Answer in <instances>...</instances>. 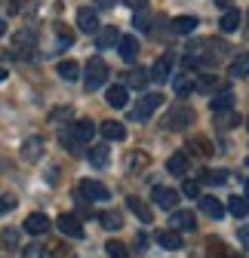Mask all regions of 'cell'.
Returning a JSON list of instances; mask_svg holds the SVG:
<instances>
[{"label":"cell","mask_w":249,"mask_h":258,"mask_svg":"<svg viewBox=\"0 0 249 258\" xmlns=\"http://www.w3.org/2000/svg\"><path fill=\"white\" fill-rule=\"evenodd\" d=\"M25 231H28V234H46V231H49V218H46L43 212H31V215L25 218Z\"/></svg>","instance_id":"obj_14"},{"label":"cell","mask_w":249,"mask_h":258,"mask_svg":"<svg viewBox=\"0 0 249 258\" xmlns=\"http://www.w3.org/2000/svg\"><path fill=\"white\" fill-rule=\"evenodd\" d=\"M25 4H28V0H7V10H10L13 16H16V13H25V10H28Z\"/></svg>","instance_id":"obj_44"},{"label":"cell","mask_w":249,"mask_h":258,"mask_svg":"<svg viewBox=\"0 0 249 258\" xmlns=\"http://www.w3.org/2000/svg\"><path fill=\"white\" fill-rule=\"evenodd\" d=\"M58 142H61V148H65L68 154H74V157H80V154H83V151H80V142H74V139H71V133H61V136H58Z\"/></svg>","instance_id":"obj_37"},{"label":"cell","mask_w":249,"mask_h":258,"mask_svg":"<svg viewBox=\"0 0 249 258\" xmlns=\"http://www.w3.org/2000/svg\"><path fill=\"white\" fill-rule=\"evenodd\" d=\"M130 7H145V0H127Z\"/></svg>","instance_id":"obj_51"},{"label":"cell","mask_w":249,"mask_h":258,"mask_svg":"<svg viewBox=\"0 0 249 258\" xmlns=\"http://www.w3.org/2000/svg\"><path fill=\"white\" fill-rule=\"evenodd\" d=\"M99 221H102V228H108V231H117V228H123V215L120 212H99Z\"/></svg>","instance_id":"obj_31"},{"label":"cell","mask_w":249,"mask_h":258,"mask_svg":"<svg viewBox=\"0 0 249 258\" xmlns=\"http://www.w3.org/2000/svg\"><path fill=\"white\" fill-rule=\"evenodd\" d=\"M228 4H231V0H215V7H222V10H225Z\"/></svg>","instance_id":"obj_52"},{"label":"cell","mask_w":249,"mask_h":258,"mask_svg":"<svg viewBox=\"0 0 249 258\" xmlns=\"http://www.w3.org/2000/svg\"><path fill=\"white\" fill-rule=\"evenodd\" d=\"M96 7H99V10H111V7H114V0H96Z\"/></svg>","instance_id":"obj_50"},{"label":"cell","mask_w":249,"mask_h":258,"mask_svg":"<svg viewBox=\"0 0 249 258\" xmlns=\"http://www.w3.org/2000/svg\"><path fill=\"white\" fill-rule=\"evenodd\" d=\"M148 22H151V16H148L145 10H142V13H136V28H142V31H145V28H148Z\"/></svg>","instance_id":"obj_45"},{"label":"cell","mask_w":249,"mask_h":258,"mask_svg":"<svg viewBox=\"0 0 249 258\" xmlns=\"http://www.w3.org/2000/svg\"><path fill=\"white\" fill-rule=\"evenodd\" d=\"M7 34V25H4V19H0V37H4Z\"/></svg>","instance_id":"obj_53"},{"label":"cell","mask_w":249,"mask_h":258,"mask_svg":"<svg viewBox=\"0 0 249 258\" xmlns=\"http://www.w3.org/2000/svg\"><path fill=\"white\" fill-rule=\"evenodd\" d=\"M136 249H139V252H145V249H148V234H145V231H139V234H136Z\"/></svg>","instance_id":"obj_46"},{"label":"cell","mask_w":249,"mask_h":258,"mask_svg":"<svg viewBox=\"0 0 249 258\" xmlns=\"http://www.w3.org/2000/svg\"><path fill=\"white\" fill-rule=\"evenodd\" d=\"M172 28H175V34H191L197 28V16H178L172 19Z\"/></svg>","instance_id":"obj_29"},{"label":"cell","mask_w":249,"mask_h":258,"mask_svg":"<svg viewBox=\"0 0 249 258\" xmlns=\"http://www.w3.org/2000/svg\"><path fill=\"white\" fill-rule=\"evenodd\" d=\"M77 28L83 31V34H99V16L92 10H77Z\"/></svg>","instance_id":"obj_9"},{"label":"cell","mask_w":249,"mask_h":258,"mask_svg":"<svg viewBox=\"0 0 249 258\" xmlns=\"http://www.w3.org/2000/svg\"><path fill=\"white\" fill-rule=\"evenodd\" d=\"M200 181H203V184H212V187H215V184H225V181H228V172H225V169H203V172H200Z\"/></svg>","instance_id":"obj_30"},{"label":"cell","mask_w":249,"mask_h":258,"mask_svg":"<svg viewBox=\"0 0 249 258\" xmlns=\"http://www.w3.org/2000/svg\"><path fill=\"white\" fill-rule=\"evenodd\" d=\"M123 77H127V83H130V86H136V89H145V83L151 80L145 68H139V71H130V74H123Z\"/></svg>","instance_id":"obj_33"},{"label":"cell","mask_w":249,"mask_h":258,"mask_svg":"<svg viewBox=\"0 0 249 258\" xmlns=\"http://www.w3.org/2000/svg\"><path fill=\"white\" fill-rule=\"evenodd\" d=\"M99 129H102V136H105L108 142H123V139H127V126L117 123V120H105Z\"/></svg>","instance_id":"obj_15"},{"label":"cell","mask_w":249,"mask_h":258,"mask_svg":"<svg viewBox=\"0 0 249 258\" xmlns=\"http://www.w3.org/2000/svg\"><path fill=\"white\" fill-rule=\"evenodd\" d=\"M34 43H37L34 28H22V31H16V37H13V46H16V49H31Z\"/></svg>","instance_id":"obj_21"},{"label":"cell","mask_w":249,"mask_h":258,"mask_svg":"<svg viewBox=\"0 0 249 258\" xmlns=\"http://www.w3.org/2000/svg\"><path fill=\"white\" fill-rule=\"evenodd\" d=\"M40 154H43V139L40 136H31V139H25L22 142V160H40Z\"/></svg>","instance_id":"obj_11"},{"label":"cell","mask_w":249,"mask_h":258,"mask_svg":"<svg viewBox=\"0 0 249 258\" xmlns=\"http://www.w3.org/2000/svg\"><path fill=\"white\" fill-rule=\"evenodd\" d=\"M4 80H7V71H4V68H0V83H4Z\"/></svg>","instance_id":"obj_54"},{"label":"cell","mask_w":249,"mask_h":258,"mask_svg":"<svg viewBox=\"0 0 249 258\" xmlns=\"http://www.w3.org/2000/svg\"><path fill=\"white\" fill-rule=\"evenodd\" d=\"M127 102H130V92H127V86L114 83V86L108 89V105H111V108H127Z\"/></svg>","instance_id":"obj_19"},{"label":"cell","mask_w":249,"mask_h":258,"mask_svg":"<svg viewBox=\"0 0 249 258\" xmlns=\"http://www.w3.org/2000/svg\"><path fill=\"white\" fill-rule=\"evenodd\" d=\"M19 240H22V237H19V231H16V228H7V231H4V237H0V243H4L7 249H19Z\"/></svg>","instance_id":"obj_39"},{"label":"cell","mask_w":249,"mask_h":258,"mask_svg":"<svg viewBox=\"0 0 249 258\" xmlns=\"http://www.w3.org/2000/svg\"><path fill=\"white\" fill-rule=\"evenodd\" d=\"M215 126H222V129H231V126H240V114L237 111H215Z\"/></svg>","instance_id":"obj_27"},{"label":"cell","mask_w":249,"mask_h":258,"mask_svg":"<svg viewBox=\"0 0 249 258\" xmlns=\"http://www.w3.org/2000/svg\"><path fill=\"white\" fill-rule=\"evenodd\" d=\"M246 200H249V178H246Z\"/></svg>","instance_id":"obj_55"},{"label":"cell","mask_w":249,"mask_h":258,"mask_svg":"<svg viewBox=\"0 0 249 258\" xmlns=\"http://www.w3.org/2000/svg\"><path fill=\"white\" fill-rule=\"evenodd\" d=\"M16 206V197H4V200H0V212H10Z\"/></svg>","instance_id":"obj_48"},{"label":"cell","mask_w":249,"mask_h":258,"mask_svg":"<svg viewBox=\"0 0 249 258\" xmlns=\"http://www.w3.org/2000/svg\"><path fill=\"white\" fill-rule=\"evenodd\" d=\"M169 71H172V52H166L163 58L154 61V68L148 71V77L157 80V83H163V80H169Z\"/></svg>","instance_id":"obj_10"},{"label":"cell","mask_w":249,"mask_h":258,"mask_svg":"<svg viewBox=\"0 0 249 258\" xmlns=\"http://www.w3.org/2000/svg\"><path fill=\"white\" fill-rule=\"evenodd\" d=\"M105 249H108V255H111V258H133L130 246H127V243H120V240H111Z\"/></svg>","instance_id":"obj_32"},{"label":"cell","mask_w":249,"mask_h":258,"mask_svg":"<svg viewBox=\"0 0 249 258\" xmlns=\"http://www.w3.org/2000/svg\"><path fill=\"white\" fill-rule=\"evenodd\" d=\"M148 166V154H130L127 157V169H142Z\"/></svg>","instance_id":"obj_40"},{"label":"cell","mask_w":249,"mask_h":258,"mask_svg":"<svg viewBox=\"0 0 249 258\" xmlns=\"http://www.w3.org/2000/svg\"><path fill=\"white\" fill-rule=\"evenodd\" d=\"M108 77H111V71H108V64H105L102 58H89V61H86V77H83L86 92H96L99 86H105Z\"/></svg>","instance_id":"obj_2"},{"label":"cell","mask_w":249,"mask_h":258,"mask_svg":"<svg viewBox=\"0 0 249 258\" xmlns=\"http://www.w3.org/2000/svg\"><path fill=\"white\" fill-rule=\"evenodd\" d=\"M246 123H249V117H246Z\"/></svg>","instance_id":"obj_56"},{"label":"cell","mask_w":249,"mask_h":258,"mask_svg":"<svg viewBox=\"0 0 249 258\" xmlns=\"http://www.w3.org/2000/svg\"><path fill=\"white\" fill-rule=\"evenodd\" d=\"M228 77H231V80L249 77V52H237V58L228 64Z\"/></svg>","instance_id":"obj_13"},{"label":"cell","mask_w":249,"mask_h":258,"mask_svg":"<svg viewBox=\"0 0 249 258\" xmlns=\"http://www.w3.org/2000/svg\"><path fill=\"white\" fill-rule=\"evenodd\" d=\"M184 151H194V154H200V157H209L215 148H212V142H209L206 136H191V139H188V148H184Z\"/></svg>","instance_id":"obj_20"},{"label":"cell","mask_w":249,"mask_h":258,"mask_svg":"<svg viewBox=\"0 0 249 258\" xmlns=\"http://www.w3.org/2000/svg\"><path fill=\"white\" fill-rule=\"evenodd\" d=\"M127 206H130V212H133V215H139L145 224H151V221H154V212H151V206H148V203H142L139 197H127Z\"/></svg>","instance_id":"obj_18"},{"label":"cell","mask_w":249,"mask_h":258,"mask_svg":"<svg viewBox=\"0 0 249 258\" xmlns=\"http://www.w3.org/2000/svg\"><path fill=\"white\" fill-rule=\"evenodd\" d=\"M169 224H172V231H194L197 228V218H194V212L191 209H172V215H169Z\"/></svg>","instance_id":"obj_6"},{"label":"cell","mask_w":249,"mask_h":258,"mask_svg":"<svg viewBox=\"0 0 249 258\" xmlns=\"http://www.w3.org/2000/svg\"><path fill=\"white\" fill-rule=\"evenodd\" d=\"M194 89H200V92H215V89H225V83H222L219 77H203L200 83H194Z\"/></svg>","instance_id":"obj_35"},{"label":"cell","mask_w":249,"mask_h":258,"mask_svg":"<svg viewBox=\"0 0 249 258\" xmlns=\"http://www.w3.org/2000/svg\"><path fill=\"white\" fill-rule=\"evenodd\" d=\"M55 258H74V252L68 246H55Z\"/></svg>","instance_id":"obj_49"},{"label":"cell","mask_w":249,"mask_h":258,"mask_svg":"<svg viewBox=\"0 0 249 258\" xmlns=\"http://www.w3.org/2000/svg\"><path fill=\"white\" fill-rule=\"evenodd\" d=\"M209 258H234V252L222 240H209Z\"/></svg>","instance_id":"obj_34"},{"label":"cell","mask_w":249,"mask_h":258,"mask_svg":"<svg viewBox=\"0 0 249 258\" xmlns=\"http://www.w3.org/2000/svg\"><path fill=\"white\" fill-rule=\"evenodd\" d=\"M77 194H80V197H86V200H111V190L102 181H92V178H83Z\"/></svg>","instance_id":"obj_5"},{"label":"cell","mask_w":249,"mask_h":258,"mask_svg":"<svg viewBox=\"0 0 249 258\" xmlns=\"http://www.w3.org/2000/svg\"><path fill=\"white\" fill-rule=\"evenodd\" d=\"M58 77H65L68 83H74V80L80 77V64H77V61H71V58L58 61Z\"/></svg>","instance_id":"obj_26"},{"label":"cell","mask_w":249,"mask_h":258,"mask_svg":"<svg viewBox=\"0 0 249 258\" xmlns=\"http://www.w3.org/2000/svg\"><path fill=\"white\" fill-rule=\"evenodd\" d=\"M200 209H203L209 218H222V215H225L222 200H215V197H200Z\"/></svg>","instance_id":"obj_23"},{"label":"cell","mask_w":249,"mask_h":258,"mask_svg":"<svg viewBox=\"0 0 249 258\" xmlns=\"http://www.w3.org/2000/svg\"><path fill=\"white\" fill-rule=\"evenodd\" d=\"M61 120H71V108H55V111L49 114V123H52V126L61 123Z\"/></svg>","instance_id":"obj_42"},{"label":"cell","mask_w":249,"mask_h":258,"mask_svg":"<svg viewBox=\"0 0 249 258\" xmlns=\"http://www.w3.org/2000/svg\"><path fill=\"white\" fill-rule=\"evenodd\" d=\"M181 194H184V197H191V200H197L200 197V181H188V178H184Z\"/></svg>","instance_id":"obj_41"},{"label":"cell","mask_w":249,"mask_h":258,"mask_svg":"<svg viewBox=\"0 0 249 258\" xmlns=\"http://www.w3.org/2000/svg\"><path fill=\"white\" fill-rule=\"evenodd\" d=\"M163 105V95H157V92H148V95H142V102L133 108V120H148L154 111H157Z\"/></svg>","instance_id":"obj_3"},{"label":"cell","mask_w":249,"mask_h":258,"mask_svg":"<svg viewBox=\"0 0 249 258\" xmlns=\"http://www.w3.org/2000/svg\"><path fill=\"white\" fill-rule=\"evenodd\" d=\"M237 240H240L243 246H249V224H243V228L237 231Z\"/></svg>","instance_id":"obj_47"},{"label":"cell","mask_w":249,"mask_h":258,"mask_svg":"<svg viewBox=\"0 0 249 258\" xmlns=\"http://www.w3.org/2000/svg\"><path fill=\"white\" fill-rule=\"evenodd\" d=\"M231 102H234V99H231V92L215 95V99L209 102V105H212V114H215V111H228V108H231Z\"/></svg>","instance_id":"obj_38"},{"label":"cell","mask_w":249,"mask_h":258,"mask_svg":"<svg viewBox=\"0 0 249 258\" xmlns=\"http://www.w3.org/2000/svg\"><path fill=\"white\" fill-rule=\"evenodd\" d=\"M96 129H99V126L92 123V120H74V123H71V129H68V133H71V139H74V142L86 145V142H89L92 136H96Z\"/></svg>","instance_id":"obj_8"},{"label":"cell","mask_w":249,"mask_h":258,"mask_svg":"<svg viewBox=\"0 0 249 258\" xmlns=\"http://www.w3.org/2000/svg\"><path fill=\"white\" fill-rule=\"evenodd\" d=\"M114 43H120V31H117L114 25L99 28V34H96V49H111Z\"/></svg>","instance_id":"obj_12"},{"label":"cell","mask_w":249,"mask_h":258,"mask_svg":"<svg viewBox=\"0 0 249 258\" xmlns=\"http://www.w3.org/2000/svg\"><path fill=\"white\" fill-rule=\"evenodd\" d=\"M240 22H243V16H240L237 10H228V13L222 16V22H219V28L225 31V34H234V31L240 28Z\"/></svg>","instance_id":"obj_24"},{"label":"cell","mask_w":249,"mask_h":258,"mask_svg":"<svg viewBox=\"0 0 249 258\" xmlns=\"http://www.w3.org/2000/svg\"><path fill=\"white\" fill-rule=\"evenodd\" d=\"M194 120H197L194 108L178 102V105H172V108L166 111V117H163V126H166V129H172V133H181V129H188Z\"/></svg>","instance_id":"obj_1"},{"label":"cell","mask_w":249,"mask_h":258,"mask_svg":"<svg viewBox=\"0 0 249 258\" xmlns=\"http://www.w3.org/2000/svg\"><path fill=\"white\" fill-rule=\"evenodd\" d=\"M89 163L96 166V169L108 166V145H92L89 148Z\"/></svg>","instance_id":"obj_25"},{"label":"cell","mask_w":249,"mask_h":258,"mask_svg":"<svg viewBox=\"0 0 249 258\" xmlns=\"http://www.w3.org/2000/svg\"><path fill=\"white\" fill-rule=\"evenodd\" d=\"M228 212H231L234 218H246V215H249V200H246V197H231V200H228Z\"/></svg>","instance_id":"obj_28"},{"label":"cell","mask_w":249,"mask_h":258,"mask_svg":"<svg viewBox=\"0 0 249 258\" xmlns=\"http://www.w3.org/2000/svg\"><path fill=\"white\" fill-rule=\"evenodd\" d=\"M175 92H178V95H191V92H194V80L188 77V71H184L181 77H175Z\"/></svg>","instance_id":"obj_36"},{"label":"cell","mask_w":249,"mask_h":258,"mask_svg":"<svg viewBox=\"0 0 249 258\" xmlns=\"http://www.w3.org/2000/svg\"><path fill=\"white\" fill-rule=\"evenodd\" d=\"M117 49H120V58L123 61H136L139 58V40L136 37H120V43H117Z\"/></svg>","instance_id":"obj_16"},{"label":"cell","mask_w":249,"mask_h":258,"mask_svg":"<svg viewBox=\"0 0 249 258\" xmlns=\"http://www.w3.org/2000/svg\"><path fill=\"white\" fill-rule=\"evenodd\" d=\"M55 228L65 234V237L83 240V224H80V218H77V215H71V212H61V215L55 218Z\"/></svg>","instance_id":"obj_4"},{"label":"cell","mask_w":249,"mask_h":258,"mask_svg":"<svg viewBox=\"0 0 249 258\" xmlns=\"http://www.w3.org/2000/svg\"><path fill=\"white\" fill-rule=\"evenodd\" d=\"M151 197H154V203H157L160 209H166V212H172L175 206H178V190H172V187H154L151 190Z\"/></svg>","instance_id":"obj_7"},{"label":"cell","mask_w":249,"mask_h":258,"mask_svg":"<svg viewBox=\"0 0 249 258\" xmlns=\"http://www.w3.org/2000/svg\"><path fill=\"white\" fill-rule=\"evenodd\" d=\"M157 243H160L163 249L175 252V249H181V234H178V231H172V228H166V231H160V234H157Z\"/></svg>","instance_id":"obj_22"},{"label":"cell","mask_w":249,"mask_h":258,"mask_svg":"<svg viewBox=\"0 0 249 258\" xmlns=\"http://www.w3.org/2000/svg\"><path fill=\"white\" fill-rule=\"evenodd\" d=\"M22 258H46V252L40 246H25L22 249Z\"/></svg>","instance_id":"obj_43"},{"label":"cell","mask_w":249,"mask_h":258,"mask_svg":"<svg viewBox=\"0 0 249 258\" xmlns=\"http://www.w3.org/2000/svg\"><path fill=\"white\" fill-rule=\"evenodd\" d=\"M188 166H191L188 154H172V157L166 160V169H169V175H188Z\"/></svg>","instance_id":"obj_17"}]
</instances>
